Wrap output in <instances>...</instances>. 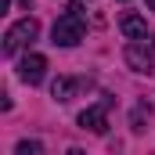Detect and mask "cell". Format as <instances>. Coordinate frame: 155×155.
I'll list each match as a JSON object with an SVG mask.
<instances>
[{
    "label": "cell",
    "instance_id": "6da1fadb",
    "mask_svg": "<svg viewBox=\"0 0 155 155\" xmlns=\"http://www.w3.org/2000/svg\"><path fill=\"white\" fill-rule=\"evenodd\" d=\"M51 36H54L58 47H76L79 40L87 36V22H83V7H79V4H69V7H65V15L54 22Z\"/></svg>",
    "mask_w": 155,
    "mask_h": 155
},
{
    "label": "cell",
    "instance_id": "7a4b0ae2",
    "mask_svg": "<svg viewBox=\"0 0 155 155\" xmlns=\"http://www.w3.org/2000/svg\"><path fill=\"white\" fill-rule=\"evenodd\" d=\"M40 33V22L36 18H22V22H15L11 29H7V36H4V54L11 58V54H18L25 43H33Z\"/></svg>",
    "mask_w": 155,
    "mask_h": 155
},
{
    "label": "cell",
    "instance_id": "3957f363",
    "mask_svg": "<svg viewBox=\"0 0 155 155\" xmlns=\"http://www.w3.org/2000/svg\"><path fill=\"white\" fill-rule=\"evenodd\" d=\"M123 58H126V65L134 69V72H148L155 76V54L141 43V40H134V43H126V51H123Z\"/></svg>",
    "mask_w": 155,
    "mask_h": 155
},
{
    "label": "cell",
    "instance_id": "277c9868",
    "mask_svg": "<svg viewBox=\"0 0 155 155\" xmlns=\"http://www.w3.org/2000/svg\"><path fill=\"white\" fill-rule=\"evenodd\" d=\"M108 108H112V97L90 105L87 112H79V126L90 130V134H105V130H108Z\"/></svg>",
    "mask_w": 155,
    "mask_h": 155
},
{
    "label": "cell",
    "instance_id": "5b68a950",
    "mask_svg": "<svg viewBox=\"0 0 155 155\" xmlns=\"http://www.w3.org/2000/svg\"><path fill=\"white\" fill-rule=\"evenodd\" d=\"M43 76H47V58H43V54H25V58L18 61V79H22V83L36 87Z\"/></svg>",
    "mask_w": 155,
    "mask_h": 155
},
{
    "label": "cell",
    "instance_id": "8992f818",
    "mask_svg": "<svg viewBox=\"0 0 155 155\" xmlns=\"http://www.w3.org/2000/svg\"><path fill=\"white\" fill-rule=\"evenodd\" d=\"M119 29H123V36H126V40H144V36H148L144 18H141V15H134V11L119 15Z\"/></svg>",
    "mask_w": 155,
    "mask_h": 155
},
{
    "label": "cell",
    "instance_id": "52a82bcc",
    "mask_svg": "<svg viewBox=\"0 0 155 155\" xmlns=\"http://www.w3.org/2000/svg\"><path fill=\"white\" fill-rule=\"evenodd\" d=\"M79 90H83V79H76V76H58V79H54V87H51L54 101H72Z\"/></svg>",
    "mask_w": 155,
    "mask_h": 155
},
{
    "label": "cell",
    "instance_id": "ba28073f",
    "mask_svg": "<svg viewBox=\"0 0 155 155\" xmlns=\"http://www.w3.org/2000/svg\"><path fill=\"white\" fill-rule=\"evenodd\" d=\"M40 152H43L40 141H22V144H18V155H40Z\"/></svg>",
    "mask_w": 155,
    "mask_h": 155
},
{
    "label": "cell",
    "instance_id": "9c48e42d",
    "mask_svg": "<svg viewBox=\"0 0 155 155\" xmlns=\"http://www.w3.org/2000/svg\"><path fill=\"white\" fill-rule=\"evenodd\" d=\"M141 123H148V105H137L134 108V130H144Z\"/></svg>",
    "mask_w": 155,
    "mask_h": 155
},
{
    "label": "cell",
    "instance_id": "30bf717a",
    "mask_svg": "<svg viewBox=\"0 0 155 155\" xmlns=\"http://www.w3.org/2000/svg\"><path fill=\"white\" fill-rule=\"evenodd\" d=\"M148 7H152V11H155V0H148Z\"/></svg>",
    "mask_w": 155,
    "mask_h": 155
}]
</instances>
